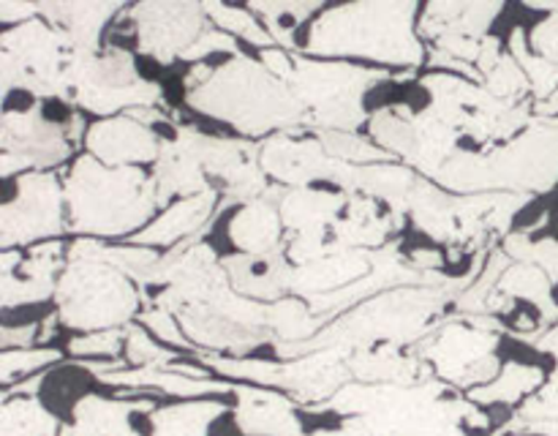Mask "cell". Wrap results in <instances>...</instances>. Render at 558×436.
Segmentation results:
<instances>
[{
    "label": "cell",
    "instance_id": "cell-1",
    "mask_svg": "<svg viewBox=\"0 0 558 436\" xmlns=\"http://www.w3.org/2000/svg\"><path fill=\"white\" fill-rule=\"evenodd\" d=\"M96 156L109 158V161H129V158L145 156L153 150V140L145 134V129L125 120H114L98 129L90 140Z\"/></svg>",
    "mask_w": 558,
    "mask_h": 436
}]
</instances>
